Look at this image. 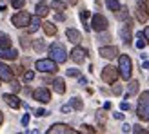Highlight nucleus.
Instances as JSON below:
<instances>
[{
	"instance_id": "9b49d317",
	"label": "nucleus",
	"mask_w": 149,
	"mask_h": 134,
	"mask_svg": "<svg viewBox=\"0 0 149 134\" xmlns=\"http://www.w3.org/2000/svg\"><path fill=\"white\" fill-rule=\"evenodd\" d=\"M98 55L102 58H106V60H113V58L118 56V47H115V46H104V47L98 49Z\"/></svg>"
},
{
	"instance_id": "ddd939ff",
	"label": "nucleus",
	"mask_w": 149,
	"mask_h": 134,
	"mask_svg": "<svg viewBox=\"0 0 149 134\" xmlns=\"http://www.w3.org/2000/svg\"><path fill=\"white\" fill-rule=\"evenodd\" d=\"M131 29H133V22L127 18L125 24H124V27L120 29V38H122L124 44H131Z\"/></svg>"
},
{
	"instance_id": "4468645a",
	"label": "nucleus",
	"mask_w": 149,
	"mask_h": 134,
	"mask_svg": "<svg viewBox=\"0 0 149 134\" xmlns=\"http://www.w3.org/2000/svg\"><path fill=\"white\" fill-rule=\"evenodd\" d=\"M0 78L2 80H6V82H11L13 78H15V73H13V69L7 64H2L0 62Z\"/></svg>"
},
{
	"instance_id": "f03ea898",
	"label": "nucleus",
	"mask_w": 149,
	"mask_h": 134,
	"mask_svg": "<svg viewBox=\"0 0 149 134\" xmlns=\"http://www.w3.org/2000/svg\"><path fill=\"white\" fill-rule=\"evenodd\" d=\"M49 58L51 60H55L56 64H64L65 60H68V51H65L64 44L60 42H53L49 46Z\"/></svg>"
},
{
	"instance_id": "5701e85b",
	"label": "nucleus",
	"mask_w": 149,
	"mask_h": 134,
	"mask_svg": "<svg viewBox=\"0 0 149 134\" xmlns=\"http://www.w3.org/2000/svg\"><path fill=\"white\" fill-rule=\"evenodd\" d=\"M115 17L118 18V20H127L129 18V9H127V7H122L120 6V9H118V11H115Z\"/></svg>"
},
{
	"instance_id": "49530a36",
	"label": "nucleus",
	"mask_w": 149,
	"mask_h": 134,
	"mask_svg": "<svg viewBox=\"0 0 149 134\" xmlns=\"http://www.w3.org/2000/svg\"><path fill=\"white\" fill-rule=\"evenodd\" d=\"M104 109L109 111V109H111V102H106V103H104Z\"/></svg>"
},
{
	"instance_id": "423d86ee",
	"label": "nucleus",
	"mask_w": 149,
	"mask_h": 134,
	"mask_svg": "<svg viewBox=\"0 0 149 134\" xmlns=\"http://www.w3.org/2000/svg\"><path fill=\"white\" fill-rule=\"evenodd\" d=\"M118 76H120V73H118V67H115V65H106L102 69V80L109 85H113L118 80Z\"/></svg>"
},
{
	"instance_id": "9d476101",
	"label": "nucleus",
	"mask_w": 149,
	"mask_h": 134,
	"mask_svg": "<svg viewBox=\"0 0 149 134\" xmlns=\"http://www.w3.org/2000/svg\"><path fill=\"white\" fill-rule=\"evenodd\" d=\"M74 132L77 131L71 129L69 125H65V123H55L47 129V134H74Z\"/></svg>"
},
{
	"instance_id": "c85d7f7f",
	"label": "nucleus",
	"mask_w": 149,
	"mask_h": 134,
	"mask_svg": "<svg viewBox=\"0 0 149 134\" xmlns=\"http://www.w3.org/2000/svg\"><path fill=\"white\" fill-rule=\"evenodd\" d=\"M106 6L109 7V11H118L120 9V0H106Z\"/></svg>"
},
{
	"instance_id": "de8ad7c7",
	"label": "nucleus",
	"mask_w": 149,
	"mask_h": 134,
	"mask_svg": "<svg viewBox=\"0 0 149 134\" xmlns=\"http://www.w3.org/2000/svg\"><path fill=\"white\" fill-rule=\"evenodd\" d=\"M68 4H69V6H77L78 0H68Z\"/></svg>"
},
{
	"instance_id": "603ef678",
	"label": "nucleus",
	"mask_w": 149,
	"mask_h": 134,
	"mask_svg": "<svg viewBox=\"0 0 149 134\" xmlns=\"http://www.w3.org/2000/svg\"><path fill=\"white\" fill-rule=\"evenodd\" d=\"M0 85H2V78H0Z\"/></svg>"
},
{
	"instance_id": "7ed1b4c3",
	"label": "nucleus",
	"mask_w": 149,
	"mask_h": 134,
	"mask_svg": "<svg viewBox=\"0 0 149 134\" xmlns=\"http://www.w3.org/2000/svg\"><path fill=\"white\" fill-rule=\"evenodd\" d=\"M118 73L124 80H131L133 74V62L127 55H118Z\"/></svg>"
},
{
	"instance_id": "f704fd0d",
	"label": "nucleus",
	"mask_w": 149,
	"mask_h": 134,
	"mask_svg": "<svg viewBox=\"0 0 149 134\" xmlns=\"http://www.w3.org/2000/svg\"><path fill=\"white\" fill-rule=\"evenodd\" d=\"M80 131L82 132H89V134H93V132H96L93 127H91V125H82V127H80Z\"/></svg>"
},
{
	"instance_id": "0eeeda50",
	"label": "nucleus",
	"mask_w": 149,
	"mask_h": 134,
	"mask_svg": "<svg viewBox=\"0 0 149 134\" xmlns=\"http://www.w3.org/2000/svg\"><path fill=\"white\" fill-rule=\"evenodd\" d=\"M29 20H31V15H29V13H26V11H18L17 15H13L11 24L17 27V29H26L27 24H29Z\"/></svg>"
},
{
	"instance_id": "aec40b11",
	"label": "nucleus",
	"mask_w": 149,
	"mask_h": 134,
	"mask_svg": "<svg viewBox=\"0 0 149 134\" xmlns=\"http://www.w3.org/2000/svg\"><path fill=\"white\" fill-rule=\"evenodd\" d=\"M53 91L56 94H64L65 93V82L62 78H55L53 80Z\"/></svg>"
},
{
	"instance_id": "473e14b6",
	"label": "nucleus",
	"mask_w": 149,
	"mask_h": 134,
	"mask_svg": "<svg viewBox=\"0 0 149 134\" xmlns=\"http://www.w3.org/2000/svg\"><path fill=\"white\" fill-rule=\"evenodd\" d=\"M65 74H68L69 78H77V76H80V71L78 69H68V71H65Z\"/></svg>"
},
{
	"instance_id": "4be33fe9",
	"label": "nucleus",
	"mask_w": 149,
	"mask_h": 134,
	"mask_svg": "<svg viewBox=\"0 0 149 134\" xmlns=\"http://www.w3.org/2000/svg\"><path fill=\"white\" fill-rule=\"evenodd\" d=\"M138 87H140L138 80H131V82H129V87H127V94H125V98H131V96H135V94L138 93Z\"/></svg>"
},
{
	"instance_id": "72a5a7b5",
	"label": "nucleus",
	"mask_w": 149,
	"mask_h": 134,
	"mask_svg": "<svg viewBox=\"0 0 149 134\" xmlns=\"http://www.w3.org/2000/svg\"><path fill=\"white\" fill-rule=\"evenodd\" d=\"M133 132H136V134H146L147 131L144 129V127H140V125H133V129H131Z\"/></svg>"
},
{
	"instance_id": "412c9836",
	"label": "nucleus",
	"mask_w": 149,
	"mask_h": 134,
	"mask_svg": "<svg viewBox=\"0 0 149 134\" xmlns=\"http://www.w3.org/2000/svg\"><path fill=\"white\" fill-rule=\"evenodd\" d=\"M42 29H44V33H46L47 36H55L56 31H58L53 22H44V24H42Z\"/></svg>"
},
{
	"instance_id": "c756f323",
	"label": "nucleus",
	"mask_w": 149,
	"mask_h": 134,
	"mask_svg": "<svg viewBox=\"0 0 149 134\" xmlns=\"http://www.w3.org/2000/svg\"><path fill=\"white\" fill-rule=\"evenodd\" d=\"M20 46H22V49H29V47H31V42H29L27 36H20Z\"/></svg>"
},
{
	"instance_id": "a878e982",
	"label": "nucleus",
	"mask_w": 149,
	"mask_h": 134,
	"mask_svg": "<svg viewBox=\"0 0 149 134\" xmlns=\"http://www.w3.org/2000/svg\"><path fill=\"white\" fill-rule=\"evenodd\" d=\"M69 105H71V109H74V111H82V109H84V102H82L80 98H71Z\"/></svg>"
},
{
	"instance_id": "a211bd4d",
	"label": "nucleus",
	"mask_w": 149,
	"mask_h": 134,
	"mask_svg": "<svg viewBox=\"0 0 149 134\" xmlns=\"http://www.w3.org/2000/svg\"><path fill=\"white\" fill-rule=\"evenodd\" d=\"M35 11H36V15H38L40 18L47 17V15H49V4L46 2V0H40V2L35 6Z\"/></svg>"
},
{
	"instance_id": "7c9ffc66",
	"label": "nucleus",
	"mask_w": 149,
	"mask_h": 134,
	"mask_svg": "<svg viewBox=\"0 0 149 134\" xmlns=\"http://www.w3.org/2000/svg\"><path fill=\"white\" fill-rule=\"evenodd\" d=\"M96 120H98V123H100V127H106V114H104L102 111H100L98 114H96Z\"/></svg>"
},
{
	"instance_id": "37998d69",
	"label": "nucleus",
	"mask_w": 149,
	"mask_h": 134,
	"mask_svg": "<svg viewBox=\"0 0 149 134\" xmlns=\"http://www.w3.org/2000/svg\"><path fill=\"white\" fill-rule=\"evenodd\" d=\"M69 111H71V105H64V107H62V113H64V114H68Z\"/></svg>"
},
{
	"instance_id": "c03bdc74",
	"label": "nucleus",
	"mask_w": 149,
	"mask_h": 134,
	"mask_svg": "<svg viewBox=\"0 0 149 134\" xmlns=\"http://www.w3.org/2000/svg\"><path fill=\"white\" fill-rule=\"evenodd\" d=\"M122 131H124V132H129V131H131V125H127V123H124V127H122Z\"/></svg>"
},
{
	"instance_id": "20e7f679",
	"label": "nucleus",
	"mask_w": 149,
	"mask_h": 134,
	"mask_svg": "<svg viewBox=\"0 0 149 134\" xmlns=\"http://www.w3.org/2000/svg\"><path fill=\"white\" fill-rule=\"evenodd\" d=\"M35 69L40 73H56L58 71V64L51 58H42V60L35 62Z\"/></svg>"
},
{
	"instance_id": "dca6fc26",
	"label": "nucleus",
	"mask_w": 149,
	"mask_h": 134,
	"mask_svg": "<svg viewBox=\"0 0 149 134\" xmlns=\"http://www.w3.org/2000/svg\"><path fill=\"white\" fill-rule=\"evenodd\" d=\"M2 98H4V102L11 109H20V105H22V102H20V98H18L17 94H4Z\"/></svg>"
},
{
	"instance_id": "2eb2a0df",
	"label": "nucleus",
	"mask_w": 149,
	"mask_h": 134,
	"mask_svg": "<svg viewBox=\"0 0 149 134\" xmlns=\"http://www.w3.org/2000/svg\"><path fill=\"white\" fill-rule=\"evenodd\" d=\"M18 53L11 47H0V60H17Z\"/></svg>"
},
{
	"instance_id": "393cba45",
	"label": "nucleus",
	"mask_w": 149,
	"mask_h": 134,
	"mask_svg": "<svg viewBox=\"0 0 149 134\" xmlns=\"http://www.w3.org/2000/svg\"><path fill=\"white\" fill-rule=\"evenodd\" d=\"M0 47H11V36L0 31Z\"/></svg>"
},
{
	"instance_id": "f257e3e1",
	"label": "nucleus",
	"mask_w": 149,
	"mask_h": 134,
	"mask_svg": "<svg viewBox=\"0 0 149 134\" xmlns=\"http://www.w3.org/2000/svg\"><path fill=\"white\" fill-rule=\"evenodd\" d=\"M136 116L142 122H149V91H144L140 94L136 105Z\"/></svg>"
},
{
	"instance_id": "09e8293b",
	"label": "nucleus",
	"mask_w": 149,
	"mask_h": 134,
	"mask_svg": "<svg viewBox=\"0 0 149 134\" xmlns=\"http://www.w3.org/2000/svg\"><path fill=\"white\" fill-rule=\"evenodd\" d=\"M80 84H82V85H86V84H87V80H86L84 76H80Z\"/></svg>"
},
{
	"instance_id": "e433bc0d",
	"label": "nucleus",
	"mask_w": 149,
	"mask_h": 134,
	"mask_svg": "<svg viewBox=\"0 0 149 134\" xmlns=\"http://www.w3.org/2000/svg\"><path fill=\"white\" fill-rule=\"evenodd\" d=\"M120 93H122V85H120V84H116V82H115V84H113V94H116V96H118Z\"/></svg>"
},
{
	"instance_id": "f3484780",
	"label": "nucleus",
	"mask_w": 149,
	"mask_h": 134,
	"mask_svg": "<svg viewBox=\"0 0 149 134\" xmlns=\"http://www.w3.org/2000/svg\"><path fill=\"white\" fill-rule=\"evenodd\" d=\"M65 36H68V40H69L71 44H74V46H78V44L82 42L80 31H77V29H73V27H69L68 31H65Z\"/></svg>"
},
{
	"instance_id": "bb28decb",
	"label": "nucleus",
	"mask_w": 149,
	"mask_h": 134,
	"mask_svg": "<svg viewBox=\"0 0 149 134\" xmlns=\"http://www.w3.org/2000/svg\"><path fill=\"white\" fill-rule=\"evenodd\" d=\"M31 47L36 51V53H42V51L46 49V44H44V40H33L31 42Z\"/></svg>"
},
{
	"instance_id": "b1692460",
	"label": "nucleus",
	"mask_w": 149,
	"mask_h": 134,
	"mask_svg": "<svg viewBox=\"0 0 149 134\" xmlns=\"http://www.w3.org/2000/svg\"><path fill=\"white\" fill-rule=\"evenodd\" d=\"M51 9L62 13V11H65V2L64 0H51Z\"/></svg>"
},
{
	"instance_id": "58836bf2",
	"label": "nucleus",
	"mask_w": 149,
	"mask_h": 134,
	"mask_svg": "<svg viewBox=\"0 0 149 134\" xmlns=\"http://www.w3.org/2000/svg\"><path fill=\"white\" fill-rule=\"evenodd\" d=\"M35 114H36V116H47L49 113H47L46 109H36V111H35Z\"/></svg>"
},
{
	"instance_id": "c9c22d12",
	"label": "nucleus",
	"mask_w": 149,
	"mask_h": 134,
	"mask_svg": "<svg viewBox=\"0 0 149 134\" xmlns=\"http://www.w3.org/2000/svg\"><path fill=\"white\" fill-rule=\"evenodd\" d=\"M33 78H35V73H33V71H26V73H24V80H26V82H31Z\"/></svg>"
},
{
	"instance_id": "8fccbe9b",
	"label": "nucleus",
	"mask_w": 149,
	"mask_h": 134,
	"mask_svg": "<svg viewBox=\"0 0 149 134\" xmlns=\"http://www.w3.org/2000/svg\"><path fill=\"white\" fill-rule=\"evenodd\" d=\"M64 18H65V17H64L62 13H58V15H56V20H64Z\"/></svg>"
},
{
	"instance_id": "79ce46f5",
	"label": "nucleus",
	"mask_w": 149,
	"mask_h": 134,
	"mask_svg": "<svg viewBox=\"0 0 149 134\" xmlns=\"http://www.w3.org/2000/svg\"><path fill=\"white\" fill-rule=\"evenodd\" d=\"M144 36H146V42L149 44V27H146V29H144Z\"/></svg>"
},
{
	"instance_id": "4c0bfd02",
	"label": "nucleus",
	"mask_w": 149,
	"mask_h": 134,
	"mask_svg": "<svg viewBox=\"0 0 149 134\" xmlns=\"http://www.w3.org/2000/svg\"><path fill=\"white\" fill-rule=\"evenodd\" d=\"M11 89H13V93H18L20 91V84L15 82V80H11Z\"/></svg>"
},
{
	"instance_id": "2f4dec72",
	"label": "nucleus",
	"mask_w": 149,
	"mask_h": 134,
	"mask_svg": "<svg viewBox=\"0 0 149 134\" xmlns=\"http://www.w3.org/2000/svg\"><path fill=\"white\" fill-rule=\"evenodd\" d=\"M13 7H15V9H22V7H24L26 6V0H13Z\"/></svg>"
},
{
	"instance_id": "a18cd8bd",
	"label": "nucleus",
	"mask_w": 149,
	"mask_h": 134,
	"mask_svg": "<svg viewBox=\"0 0 149 134\" xmlns=\"http://www.w3.org/2000/svg\"><path fill=\"white\" fill-rule=\"evenodd\" d=\"M115 118L116 120H124V114L122 113H115Z\"/></svg>"
},
{
	"instance_id": "ea45409f",
	"label": "nucleus",
	"mask_w": 149,
	"mask_h": 134,
	"mask_svg": "<svg viewBox=\"0 0 149 134\" xmlns=\"http://www.w3.org/2000/svg\"><path fill=\"white\" fill-rule=\"evenodd\" d=\"M120 109H122V111H129V109H131V105H129L127 102H122V103H120Z\"/></svg>"
},
{
	"instance_id": "f8f14e48",
	"label": "nucleus",
	"mask_w": 149,
	"mask_h": 134,
	"mask_svg": "<svg viewBox=\"0 0 149 134\" xmlns=\"http://www.w3.org/2000/svg\"><path fill=\"white\" fill-rule=\"evenodd\" d=\"M86 58H87V51H86L84 47H78V46H77V47L71 51V60H73L74 64H84Z\"/></svg>"
},
{
	"instance_id": "a19ab883",
	"label": "nucleus",
	"mask_w": 149,
	"mask_h": 134,
	"mask_svg": "<svg viewBox=\"0 0 149 134\" xmlns=\"http://www.w3.org/2000/svg\"><path fill=\"white\" fill-rule=\"evenodd\" d=\"M27 123H29V114H24V118H22V125L27 127Z\"/></svg>"
},
{
	"instance_id": "3c124183",
	"label": "nucleus",
	"mask_w": 149,
	"mask_h": 134,
	"mask_svg": "<svg viewBox=\"0 0 149 134\" xmlns=\"http://www.w3.org/2000/svg\"><path fill=\"white\" fill-rule=\"evenodd\" d=\"M2 123H4V113L0 111V125H2Z\"/></svg>"
},
{
	"instance_id": "6ab92c4d",
	"label": "nucleus",
	"mask_w": 149,
	"mask_h": 134,
	"mask_svg": "<svg viewBox=\"0 0 149 134\" xmlns=\"http://www.w3.org/2000/svg\"><path fill=\"white\" fill-rule=\"evenodd\" d=\"M38 27H42V22H40V17L38 15H35V17H31V20H29V24H27V33L31 35V33H35Z\"/></svg>"
},
{
	"instance_id": "6e6552de",
	"label": "nucleus",
	"mask_w": 149,
	"mask_h": 134,
	"mask_svg": "<svg viewBox=\"0 0 149 134\" xmlns=\"http://www.w3.org/2000/svg\"><path fill=\"white\" fill-rule=\"evenodd\" d=\"M136 20L140 24H146L149 20V9H147V0H138L136 2Z\"/></svg>"
},
{
	"instance_id": "cd10ccee",
	"label": "nucleus",
	"mask_w": 149,
	"mask_h": 134,
	"mask_svg": "<svg viewBox=\"0 0 149 134\" xmlns=\"http://www.w3.org/2000/svg\"><path fill=\"white\" fill-rule=\"evenodd\" d=\"M136 49H144L146 47V36H144V31H140V33H136Z\"/></svg>"
},
{
	"instance_id": "1a4fd4ad",
	"label": "nucleus",
	"mask_w": 149,
	"mask_h": 134,
	"mask_svg": "<svg viewBox=\"0 0 149 134\" xmlns=\"http://www.w3.org/2000/svg\"><path fill=\"white\" fill-rule=\"evenodd\" d=\"M33 98L40 103H49L51 102V91L47 87H38L33 91Z\"/></svg>"
},
{
	"instance_id": "39448f33",
	"label": "nucleus",
	"mask_w": 149,
	"mask_h": 134,
	"mask_svg": "<svg viewBox=\"0 0 149 134\" xmlns=\"http://www.w3.org/2000/svg\"><path fill=\"white\" fill-rule=\"evenodd\" d=\"M107 27H109V22H107V18L104 17V15H100V13L93 15V18H91V29L93 31L104 33V31H107Z\"/></svg>"
}]
</instances>
